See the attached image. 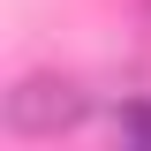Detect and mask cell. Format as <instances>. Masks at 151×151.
<instances>
[{
    "label": "cell",
    "instance_id": "obj_1",
    "mask_svg": "<svg viewBox=\"0 0 151 151\" xmlns=\"http://www.w3.org/2000/svg\"><path fill=\"white\" fill-rule=\"evenodd\" d=\"M0 121L23 144H53V136H68V129L91 121V91L76 76H23L15 91L0 98Z\"/></svg>",
    "mask_w": 151,
    "mask_h": 151
},
{
    "label": "cell",
    "instance_id": "obj_2",
    "mask_svg": "<svg viewBox=\"0 0 151 151\" xmlns=\"http://www.w3.org/2000/svg\"><path fill=\"white\" fill-rule=\"evenodd\" d=\"M121 136L151 151V98H129V106H121Z\"/></svg>",
    "mask_w": 151,
    "mask_h": 151
}]
</instances>
